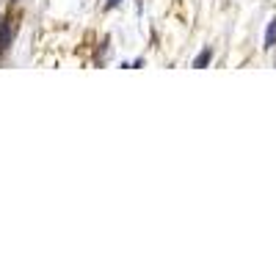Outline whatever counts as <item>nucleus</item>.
Returning <instances> with one entry per match:
<instances>
[{
  "instance_id": "f03ea898",
  "label": "nucleus",
  "mask_w": 276,
  "mask_h": 276,
  "mask_svg": "<svg viewBox=\"0 0 276 276\" xmlns=\"http://www.w3.org/2000/svg\"><path fill=\"white\" fill-rule=\"evenodd\" d=\"M210 61H213V47H205V50L193 58V69H205V66H210Z\"/></svg>"
},
{
  "instance_id": "20e7f679",
  "label": "nucleus",
  "mask_w": 276,
  "mask_h": 276,
  "mask_svg": "<svg viewBox=\"0 0 276 276\" xmlns=\"http://www.w3.org/2000/svg\"><path fill=\"white\" fill-rule=\"evenodd\" d=\"M122 3V0H105V11H111V9H116V6Z\"/></svg>"
},
{
  "instance_id": "39448f33",
  "label": "nucleus",
  "mask_w": 276,
  "mask_h": 276,
  "mask_svg": "<svg viewBox=\"0 0 276 276\" xmlns=\"http://www.w3.org/2000/svg\"><path fill=\"white\" fill-rule=\"evenodd\" d=\"M141 66H144V58H136V61H133V66H130V69H141Z\"/></svg>"
},
{
  "instance_id": "f257e3e1",
  "label": "nucleus",
  "mask_w": 276,
  "mask_h": 276,
  "mask_svg": "<svg viewBox=\"0 0 276 276\" xmlns=\"http://www.w3.org/2000/svg\"><path fill=\"white\" fill-rule=\"evenodd\" d=\"M11 42H14V25H11V19H3L0 22V56L9 53Z\"/></svg>"
},
{
  "instance_id": "423d86ee",
  "label": "nucleus",
  "mask_w": 276,
  "mask_h": 276,
  "mask_svg": "<svg viewBox=\"0 0 276 276\" xmlns=\"http://www.w3.org/2000/svg\"><path fill=\"white\" fill-rule=\"evenodd\" d=\"M11 3H17V0H11Z\"/></svg>"
},
{
  "instance_id": "7ed1b4c3",
  "label": "nucleus",
  "mask_w": 276,
  "mask_h": 276,
  "mask_svg": "<svg viewBox=\"0 0 276 276\" xmlns=\"http://www.w3.org/2000/svg\"><path fill=\"white\" fill-rule=\"evenodd\" d=\"M276 47V17L268 22V31H265V50H273Z\"/></svg>"
}]
</instances>
